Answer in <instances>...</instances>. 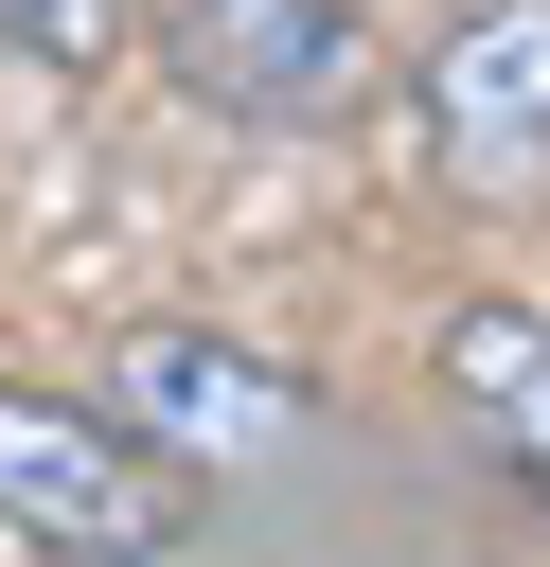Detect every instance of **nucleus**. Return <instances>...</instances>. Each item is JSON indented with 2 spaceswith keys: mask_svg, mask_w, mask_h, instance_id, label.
<instances>
[{
  "mask_svg": "<svg viewBox=\"0 0 550 567\" xmlns=\"http://www.w3.org/2000/svg\"><path fill=\"white\" fill-rule=\"evenodd\" d=\"M0 532L89 549V567H142V549H177V461H160L142 425H106V408L0 372Z\"/></svg>",
  "mask_w": 550,
  "mask_h": 567,
  "instance_id": "f257e3e1",
  "label": "nucleus"
},
{
  "mask_svg": "<svg viewBox=\"0 0 550 567\" xmlns=\"http://www.w3.org/2000/svg\"><path fill=\"white\" fill-rule=\"evenodd\" d=\"M160 71L231 124H355L373 18L355 0H160Z\"/></svg>",
  "mask_w": 550,
  "mask_h": 567,
  "instance_id": "f03ea898",
  "label": "nucleus"
},
{
  "mask_svg": "<svg viewBox=\"0 0 550 567\" xmlns=\"http://www.w3.org/2000/svg\"><path fill=\"white\" fill-rule=\"evenodd\" d=\"M426 142L479 195H532L550 177V0H461L426 35Z\"/></svg>",
  "mask_w": 550,
  "mask_h": 567,
  "instance_id": "7ed1b4c3",
  "label": "nucleus"
},
{
  "mask_svg": "<svg viewBox=\"0 0 550 567\" xmlns=\"http://www.w3.org/2000/svg\"><path fill=\"white\" fill-rule=\"evenodd\" d=\"M124 425H142L160 461H266V443H302V372L142 319V337H124Z\"/></svg>",
  "mask_w": 550,
  "mask_h": 567,
  "instance_id": "20e7f679",
  "label": "nucleus"
},
{
  "mask_svg": "<svg viewBox=\"0 0 550 567\" xmlns=\"http://www.w3.org/2000/svg\"><path fill=\"white\" fill-rule=\"evenodd\" d=\"M426 354H444V390L479 408V443L550 496V319H532V301H444Z\"/></svg>",
  "mask_w": 550,
  "mask_h": 567,
  "instance_id": "39448f33",
  "label": "nucleus"
},
{
  "mask_svg": "<svg viewBox=\"0 0 550 567\" xmlns=\"http://www.w3.org/2000/svg\"><path fill=\"white\" fill-rule=\"evenodd\" d=\"M0 35H18V53H106L124 0H0Z\"/></svg>",
  "mask_w": 550,
  "mask_h": 567,
  "instance_id": "423d86ee",
  "label": "nucleus"
}]
</instances>
